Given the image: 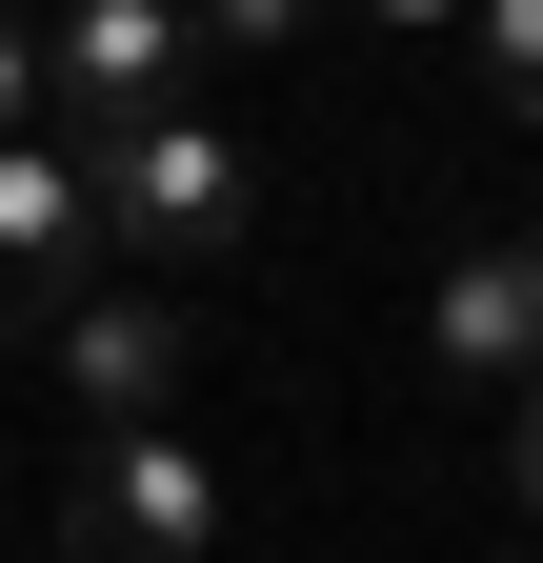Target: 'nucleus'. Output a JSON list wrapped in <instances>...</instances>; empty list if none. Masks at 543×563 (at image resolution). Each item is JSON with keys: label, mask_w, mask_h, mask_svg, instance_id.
I'll return each mask as SVG.
<instances>
[{"label": "nucleus", "mask_w": 543, "mask_h": 563, "mask_svg": "<svg viewBox=\"0 0 543 563\" xmlns=\"http://www.w3.org/2000/svg\"><path fill=\"white\" fill-rule=\"evenodd\" d=\"M484 101L543 121V0H484Z\"/></svg>", "instance_id": "0eeeda50"}, {"label": "nucleus", "mask_w": 543, "mask_h": 563, "mask_svg": "<svg viewBox=\"0 0 543 563\" xmlns=\"http://www.w3.org/2000/svg\"><path fill=\"white\" fill-rule=\"evenodd\" d=\"M81 141H0V322H41L60 282H81Z\"/></svg>", "instance_id": "423d86ee"}, {"label": "nucleus", "mask_w": 543, "mask_h": 563, "mask_svg": "<svg viewBox=\"0 0 543 563\" xmlns=\"http://www.w3.org/2000/svg\"><path fill=\"white\" fill-rule=\"evenodd\" d=\"M423 363L443 383H543V222H503V242H463L443 282H423Z\"/></svg>", "instance_id": "39448f33"}, {"label": "nucleus", "mask_w": 543, "mask_h": 563, "mask_svg": "<svg viewBox=\"0 0 543 563\" xmlns=\"http://www.w3.org/2000/svg\"><path fill=\"white\" fill-rule=\"evenodd\" d=\"M242 201H262V162H242L222 121H181V101L121 121V141H81V222H101L121 262H222Z\"/></svg>", "instance_id": "f257e3e1"}, {"label": "nucleus", "mask_w": 543, "mask_h": 563, "mask_svg": "<svg viewBox=\"0 0 543 563\" xmlns=\"http://www.w3.org/2000/svg\"><path fill=\"white\" fill-rule=\"evenodd\" d=\"M162 101H181V21L162 0H81V21L41 41V141H121Z\"/></svg>", "instance_id": "20e7f679"}, {"label": "nucleus", "mask_w": 543, "mask_h": 563, "mask_svg": "<svg viewBox=\"0 0 543 563\" xmlns=\"http://www.w3.org/2000/svg\"><path fill=\"white\" fill-rule=\"evenodd\" d=\"M41 363H60V402H81V443H162L181 383H201V322L162 302V282H60Z\"/></svg>", "instance_id": "f03ea898"}, {"label": "nucleus", "mask_w": 543, "mask_h": 563, "mask_svg": "<svg viewBox=\"0 0 543 563\" xmlns=\"http://www.w3.org/2000/svg\"><path fill=\"white\" fill-rule=\"evenodd\" d=\"M503 504H523V523H543V383H523V402H503Z\"/></svg>", "instance_id": "6e6552de"}, {"label": "nucleus", "mask_w": 543, "mask_h": 563, "mask_svg": "<svg viewBox=\"0 0 543 563\" xmlns=\"http://www.w3.org/2000/svg\"><path fill=\"white\" fill-rule=\"evenodd\" d=\"M0 141H41V41L0 21Z\"/></svg>", "instance_id": "1a4fd4ad"}, {"label": "nucleus", "mask_w": 543, "mask_h": 563, "mask_svg": "<svg viewBox=\"0 0 543 563\" xmlns=\"http://www.w3.org/2000/svg\"><path fill=\"white\" fill-rule=\"evenodd\" d=\"M222 543V463L181 443H81V504H60V563H201Z\"/></svg>", "instance_id": "7ed1b4c3"}]
</instances>
